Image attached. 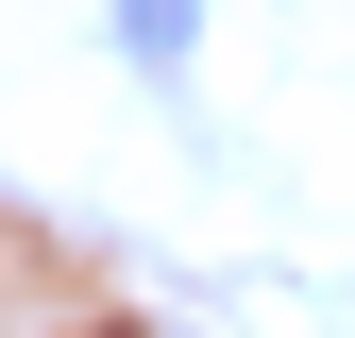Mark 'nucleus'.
I'll return each mask as SVG.
<instances>
[{
	"label": "nucleus",
	"instance_id": "nucleus-1",
	"mask_svg": "<svg viewBox=\"0 0 355 338\" xmlns=\"http://www.w3.org/2000/svg\"><path fill=\"white\" fill-rule=\"evenodd\" d=\"M136 17V51H187V0H119Z\"/></svg>",
	"mask_w": 355,
	"mask_h": 338
},
{
	"label": "nucleus",
	"instance_id": "nucleus-2",
	"mask_svg": "<svg viewBox=\"0 0 355 338\" xmlns=\"http://www.w3.org/2000/svg\"><path fill=\"white\" fill-rule=\"evenodd\" d=\"M136 338H153V321H136Z\"/></svg>",
	"mask_w": 355,
	"mask_h": 338
}]
</instances>
